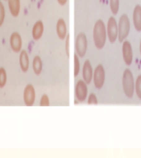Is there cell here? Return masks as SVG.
Here are the masks:
<instances>
[{
	"instance_id": "obj_1",
	"label": "cell",
	"mask_w": 141,
	"mask_h": 158,
	"mask_svg": "<svg viewBox=\"0 0 141 158\" xmlns=\"http://www.w3.org/2000/svg\"><path fill=\"white\" fill-rule=\"evenodd\" d=\"M107 37V29L104 21L100 19L97 20L93 29V40L97 49L102 50L104 48Z\"/></svg>"
},
{
	"instance_id": "obj_2",
	"label": "cell",
	"mask_w": 141,
	"mask_h": 158,
	"mask_svg": "<svg viewBox=\"0 0 141 158\" xmlns=\"http://www.w3.org/2000/svg\"><path fill=\"white\" fill-rule=\"evenodd\" d=\"M122 85L125 95L128 98H132L134 93L135 81L133 73L129 68H126L124 71L122 77Z\"/></svg>"
},
{
	"instance_id": "obj_3",
	"label": "cell",
	"mask_w": 141,
	"mask_h": 158,
	"mask_svg": "<svg viewBox=\"0 0 141 158\" xmlns=\"http://www.w3.org/2000/svg\"><path fill=\"white\" fill-rule=\"evenodd\" d=\"M118 40L122 43L126 40L130 31V20L126 14H122L119 19L118 23Z\"/></svg>"
},
{
	"instance_id": "obj_4",
	"label": "cell",
	"mask_w": 141,
	"mask_h": 158,
	"mask_svg": "<svg viewBox=\"0 0 141 158\" xmlns=\"http://www.w3.org/2000/svg\"><path fill=\"white\" fill-rule=\"evenodd\" d=\"M74 49L76 54L79 58H83L87 53L88 49V40L85 33L79 32L74 41Z\"/></svg>"
},
{
	"instance_id": "obj_5",
	"label": "cell",
	"mask_w": 141,
	"mask_h": 158,
	"mask_svg": "<svg viewBox=\"0 0 141 158\" xmlns=\"http://www.w3.org/2000/svg\"><path fill=\"white\" fill-rule=\"evenodd\" d=\"M106 78V73L103 65L102 64L97 65L94 70L93 81L95 88L101 89L104 86Z\"/></svg>"
},
{
	"instance_id": "obj_6",
	"label": "cell",
	"mask_w": 141,
	"mask_h": 158,
	"mask_svg": "<svg viewBox=\"0 0 141 158\" xmlns=\"http://www.w3.org/2000/svg\"><path fill=\"white\" fill-rule=\"evenodd\" d=\"M107 32L109 42L113 44L118 38V24L117 20L113 16H111L108 19Z\"/></svg>"
},
{
	"instance_id": "obj_7",
	"label": "cell",
	"mask_w": 141,
	"mask_h": 158,
	"mask_svg": "<svg viewBox=\"0 0 141 158\" xmlns=\"http://www.w3.org/2000/svg\"><path fill=\"white\" fill-rule=\"evenodd\" d=\"M87 83L83 80H79L74 87V95L78 101L83 102L88 97V89Z\"/></svg>"
},
{
	"instance_id": "obj_8",
	"label": "cell",
	"mask_w": 141,
	"mask_h": 158,
	"mask_svg": "<svg viewBox=\"0 0 141 158\" xmlns=\"http://www.w3.org/2000/svg\"><path fill=\"white\" fill-rule=\"evenodd\" d=\"M23 98L26 106H34L36 99V91L32 84H28L25 86L23 91Z\"/></svg>"
},
{
	"instance_id": "obj_9",
	"label": "cell",
	"mask_w": 141,
	"mask_h": 158,
	"mask_svg": "<svg viewBox=\"0 0 141 158\" xmlns=\"http://www.w3.org/2000/svg\"><path fill=\"white\" fill-rule=\"evenodd\" d=\"M122 54L125 64L127 66H130L133 62L134 54L131 44L128 40H125L122 42Z\"/></svg>"
},
{
	"instance_id": "obj_10",
	"label": "cell",
	"mask_w": 141,
	"mask_h": 158,
	"mask_svg": "<svg viewBox=\"0 0 141 158\" xmlns=\"http://www.w3.org/2000/svg\"><path fill=\"white\" fill-rule=\"evenodd\" d=\"M9 42L10 47L13 52L18 53L22 50V37L21 35L17 31H14L11 34Z\"/></svg>"
},
{
	"instance_id": "obj_11",
	"label": "cell",
	"mask_w": 141,
	"mask_h": 158,
	"mask_svg": "<svg viewBox=\"0 0 141 158\" xmlns=\"http://www.w3.org/2000/svg\"><path fill=\"white\" fill-rule=\"evenodd\" d=\"M82 70L83 80L87 83V85H89L93 80L94 70L89 59H86L84 61Z\"/></svg>"
},
{
	"instance_id": "obj_12",
	"label": "cell",
	"mask_w": 141,
	"mask_h": 158,
	"mask_svg": "<svg viewBox=\"0 0 141 158\" xmlns=\"http://www.w3.org/2000/svg\"><path fill=\"white\" fill-rule=\"evenodd\" d=\"M45 27L42 20H37L33 25L32 29V36L35 41L42 39L44 33Z\"/></svg>"
},
{
	"instance_id": "obj_13",
	"label": "cell",
	"mask_w": 141,
	"mask_h": 158,
	"mask_svg": "<svg viewBox=\"0 0 141 158\" xmlns=\"http://www.w3.org/2000/svg\"><path fill=\"white\" fill-rule=\"evenodd\" d=\"M56 32L57 37L61 40H64L68 35V29L66 20L60 18L57 20L56 24Z\"/></svg>"
},
{
	"instance_id": "obj_14",
	"label": "cell",
	"mask_w": 141,
	"mask_h": 158,
	"mask_svg": "<svg viewBox=\"0 0 141 158\" xmlns=\"http://www.w3.org/2000/svg\"><path fill=\"white\" fill-rule=\"evenodd\" d=\"M19 64L20 68L23 73H27L29 69L30 59L27 51L22 49L20 53Z\"/></svg>"
},
{
	"instance_id": "obj_15",
	"label": "cell",
	"mask_w": 141,
	"mask_h": 158,
	"mask_svg": "<svg viewBox=\"0 0 141 158\" xmlns=\"http://www.w3.org/2000/svg\"><path fill=\"white\" fill-rule=\"evenodd\" d=\"M7 4L11 15L13 17H18L21 11L20 0H7Z\"/></svg>"
},
{
	"instance_id": "obj_16",
	"label": "cell",
	"mask_w": 141,
	"mask_h": 158,
	"mask_svg": "<svg viewBox=\"0 0 141 158\" xmlns=\"http://www.w3.org/2000/svg\"><path fill=\"white\" fill-rule=\"evenodd\" d=\"M134 27L137 32L141 31V6L137 5L134 8L132 15Z\"/></svg>"
},
{
	"instance_id": "obj_17",
	"label": "cell",
	"mask_w": 141,
	"mask_h": 158,
	"mask_svg": "<svg viewBox=\"0 0 141 158\" xmlns=\"http://www.w3.org/2000/svg\"><path fill=\"white\" fill-rule=\"evenodd\" d=\"M32 69L36 75L39 76L42 73L43 69V62L39 55L35 56L32 60Z\"/></svg>"
},
{
	"instance_id": "obj_18",
	"label": "cell",
	"mask_w": 141,
	"mask_h": 158,
	"mask_svg": "<svg viewBox=\"0 0 141 158\" xmlns=\"http://www.w3.org/2000/svg\"><path fill=\"white\" fill-rule=\"evenodd\" d=\"M7 82V73L3 67H0V89L5 87Z\"/></svg>"
},
{
	"instance_id": "obj_19",
	"label": "cell",
	"mask_w": 141,
	"mask_h": 158,
	"mask_svg": "<svg viewBox=\"0 0 141 158\" xmlns=\"http://www.w3.org/2000/svg\"><path fill=\"white\" fill-rule=\"evenodd\" d=\"M109 6L112 14L116 15L119 12L120 0H109Z\"/></svg>"
},
{
	"instance_id": "obj_20",
	"label": "cell",
	"mask_w": 141,
	"mask_h": 158,
	"mask_svg": "<svg viewBox=\"0 0 141 158\" xmlns=\"http://www.w3.org/2000/svg\"><path fill=\"white\" fill-rule=\"evenodd\" d=\"M134 92L139 99L141 100V74L137 77L134 85Z\"/></svg>"
},
{
	"instance_id": "obj_21",
	"label": "cell",
	"mask_w": 141,
	"mask_h": 158,
	"mask_svg": "<svg viewBox=\"0 0 141 158\" xmlns=\"http://www.w3.org/2000/svg\"><path fill=\"white\" fill-rule=\"evenodd\" d=\"M81 70V63L79 60V57L77 54H74V77H78Z\"/></svg>"
},
{
	"instance_id": "obj_22",
	"label": "cell",
	"mask_w": 141,
	"mask_h": 158,
	"mask_svg": "<svg viewBox=\"0 0 141 158\" xmlns=\"http://www.w3.org/2000/svg\"><path fill=\"white\" fill-rule=\"evenodd\" d=\"M6 17V12L5 5L0 0V27H2L5 23Z\"/></svg>"
},
{
	"instance_id": "obj_23",
	"label": "cell",
	"mask_w": 141,
	"mask_h": 158,
	"mask_svg": "<svg viewBox=\"0 0 141 158\" xmlns=\"http://www.w3.org/2000/svg\"><path fill=\"white\" fill-rule=\"evenodd\" d=\"M39 105L40 106H49L50 101L49 97L47 94H43L40 99Z\"/></svg>"
},
{
	"instance_id": "obj_24",
	"label": "cell",
	"mask_w": 141,
	"mask_h": 158,
	"mask_svg": "<svg viewBox=\"0 0 141 158\" xmlns=\"http://www.w3.org/2000/svg\"><path fill=\"white\" fill-rule=\"evenodd\" d=\"M87 103L88 104H94V105H97L98 104V100L97 98V96L96 94L92 92L89 94L88 96V100H87Z\"/></svg>"
},
{
	"instance_id": "obj_25",
	"label": "cell",
	"mask_w": 141,
	"mask_h": 158,
	"mask_svg": "<svg viewBox=\"0 0 141 158\" xmlns=\"http://www.w3.org/2000/svg\"><path fill=\"white\" fill-rule=\"evenodd\" d=\"M65 44H64V47H65V52L66 53L67 57L69 58L70 56V51H69V48H70V36L68 34L67 35V37L65 39Z\"/></svg>"
},
{
	"instance_id": "obj_26",
	"label": "cell",
	"mask_w": 141,
	"mask_h": 158,
	"mask_svg": "<svg viewBox=\"0 0 141 158\" xmlns=\"http://www.w3.org/2000/svg\"><path fill=\"white\" fill-rule=\"evenodd\" d=\"M58 4L61 6H64L65 5H67L68 0H56Z\"/></svg>"
},
{
	"instance_id": "obj_27",
	"label": "cell",
	"mask_w": 141,
	"mask_h": 158,
	"mask_svg": "<svg viewBox=\"0 0 141 158\" xmlns=\"http://www.w3.org/2000/svg\"><path fill=\"white\" fill-rule=\"evenodd\" d=\"M139 52H140V54L141 56V39L140 41V44H139Z\"/></svg>"
},
{
	"instance_id": "obj_28",
	"label": "cell",
	"mask_w": 141,
	"mask_h": 158,
	"mask_svg": "<svg viewBox=\"0 0 141 158\" xmlns=\"http://www.w3.org/2000/svg\"><path fill=\"white\" fill-rule=\"evenodd\" d=\"M4 1H7V0H4Z\"/></svg>"
}]
</instances>
